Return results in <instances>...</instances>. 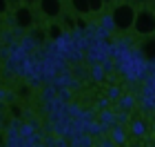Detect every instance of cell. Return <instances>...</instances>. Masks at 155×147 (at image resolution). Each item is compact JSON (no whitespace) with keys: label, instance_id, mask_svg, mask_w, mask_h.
I'll use <instances>...</instances> for the list:
<instances>
[{"label":"cell","instance_id":"6da1fadb","mask_svg":"<svg viewBox=\"0 0 155 147\" xmlns=\"http://www.w3.org/2000/svg\"><path fill=\"white\" fill-rule=\"evenodd\" d=\"M135 13L137 7L122 0V2H115V7L111 9V20H113V29H117L120 33H129L133 31V23H135Z\"/></svg>","mask_w":155,"mask_h":147},{"label":"cell","instance_id":"7a4b0ae2","mask_svg":"<svg viewBox=\"0 0 155 147\" xmlns=\"http://www.w3.org/2000/svg\"><path fill=\"white\" fill-rule=\"evenodd\" d=\"M133 33L137 38H153L155 36V7L140 5L133 23Z\"/></svg>","mask_w":155,"mask_h":147},{"label":"cell","instance_id":"3957f363","mask_svg":"<svg viewBox=\"0 0 155 147\" xmlns=\"http://www.w3.org/2000/svg\"><path fill=\"white\" fill-rule=\"evenodd\" d=\"M67 7H69L67 0H36V11L40 13L42 20H47V23L60 20L64 16Z\"/></svg>","mask_w":155,"mask_h":147},{"label":"cell","instance_id":"277c9868","mask_svg":"<svg viewBox=\"0 0 155 147\" xmlns=\"http://www.w3.org/2000/svg\"><path fill=\"white\" fill-rule=\"evenodd\" d=\"M11 18H13V25H16L18 29H22V31H31L33 27H36V11H33V7L25 5V2L13 7Z\"/></svg>","mask_w":155,"mask_h":147},{"label":"cell","instance_id":"5b68a950","mask_svg":"<svg viewBox=\"0 0 155 147\" xmlns=\"http://www.w3.org/2000/svg\"><path fill=\"white\" fill-rule=\"evenodd\" d=\"M69 2V9L75 18H91V7H89V0H67Z\"/></svg>","mask_w":155,"mask_h":147},{"label":"cell","instance_id":"8992f818","mask_svg":"<svg viewBox=\"0 0 155 147\" xmlns=\"http://www.w3.org/2000/svg\"><path fill=\"white\" fill-rule=\"evenodd\" d=\"M140 51H142L144 58L155 60V36H153V38H149V40H144V43L140 45Z\"/></svg>","mask_w":155,"mask_h":147},{"label":"cell","instance_id":"52a82bcc","mask_svg":"<svg viewBox=\"0 0 155 147\" xmlns=\"http://www.w3.org/2000/svg\"><path fill=\"white\" fill-rule=\"evenodd\" d=\"M131 134L137 136V138H142V136L146 134V125H144L142 118H135V121L131 123Z\"/></svg>","mask_w":155,"mask_h":147},{"label":"cell","instance_id":"ba28073f","mask_svg":"<svg viewBox=\"0 0 155 147\" xmlns=\"http://www.w3.org/2000/svg\"><path fill=\"white\" fill-rule=\"evenodd\" d=\"M120 107H122L124 111H131L133 107H135V98H133L131 94H122V98H120Z\"/></svg>","mask_w":155,"mask_h":147},{"label":"cell","instance_id":"9c48e42d","mask_svg":"<svg viewBox=\"0 0 155 147\" xmlns=\"http://www.w3.org/2000/svg\"><path fill=\"white\" fill-rule=\"evenodd\" d=\"M89 7H91V16H100V13L107 9L104 0H89Z\"/></svg>","mask_w":155,"mask_h":147},{"label":"cell","instance_id":"30bf717a","mask_svg":"<svg viewBox=\"0 0 155 147\" xmlns=\"http://www.w3.org/2000/svg\"><path fill=\"white\" fill-rule=\"evenodd\" d=\"M111 141H113V143H117V145H122V143L126 141V134H124V129H122V127H113Z\"/></svg>","mask_w":155,"mask_h":147},{"label":"cell","instance_id":"8fae6325","mask_svg":"<svg viewBox=\"0 0 155 147\" xmlns=\"http://www.w3.org/2000/svg\"><path fill=\"white\" fill-rule=\"evenodd\" d=\"M107 98L109 100H120V98H122V89H120L117 85H111L107 89Z\"/></svg>","mask_w":155,"mask_h":147},{"label":"cell","instance_id":"7c38bea8","mask_svg":"<svg viewBox=\"0 0 155 147\" xmlns=\"http://www.w3.org/2000/svg\"><path fill=\"white\" fill-rule=\"evenodd\" d=\"M91 76H93L95 80H102V78H104V69H102L100 65H95L93 69H91Z\"/></svg>","mask_w":155,"mask_h":147},{"label":"cell","instance_id":"4fadbf2b","mask_svg":"<svg viewBox=\"0 0 155 147\" xmlns=\"http://www.w3.org/2000/svg\"><path fill=\"white\" fill-rule=\"evenodd\" d=\"M113 145H115L113 141H104V143H102V147H113Z\"/></svg>","mask_w":155,"mask_h":147},{"label":"cell","instance_id":"5bb4252c","mask_svg":"<svg viewBox=\"0 0 155 147\" xmlns=\"http://www.w3.org/2000/svg\"><path fill=\"white\" fill-rule=\"evenodd\" d=\"M111 2H113V0H104V5H111Z\"/></svg>","mask_w":155,"mask_h":147}]
</instances>
